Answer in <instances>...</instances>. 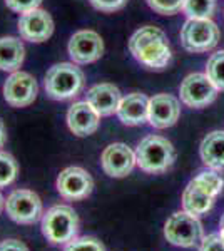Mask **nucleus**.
Masks as SVG:
<instances>
[{
    "label": "nucleus",
    "instance_id": "nucleus-25",
    "mask_svg": "<svg viewBox=\"0 0 224 251\" xmlns=\"http://www.w3.org/2000/svg\"><path fill=\"white\" fill-rule=\"evenodd\" d=\"M64 251H105V246L94 236H77L64 245Z\"/></svg>",
    "mask_w": 224,
    "mask_h": 251
},
{
    "label": "nucleus",
    "instance_id": "nucleus-13",
    "mask_svg": "<svg viewBox=\"0 0 224 251\" xmlns=\"http://www.w3.org/2000/svg\"><path fill=\"white\" fill-rule=\"evenodd\" d=\"M136 164V151H132L124 143L109 144L100 154V166L104 173L111 177H125L132 173Z\"/></svg>",
    "mask_w": 224,
    "mask_h": 251
},
{
    "label": "nucleus",
    "instance_id": "nucleus-12",
    "mask_svg": "<svg viewBox=\"0 0 224 251\" xmlns=\"http://www.w3.org/2000/svg\"><path fill=\"white\" fill-rule=\"evenodd\" d=\"M17 30L22 40L32 44L46 42L54 34V19L44 9H34L25 14H20L17 22Z\"/></svg>",
    "mask_w": 224,
    "mask_h": 251
},
{
    "label": "nucleus",
    "instance_id": "nucleus-21",
    "mask_svg": "<svg viewBox=\"0 0 224 251\" xmlns=\"http://www.w3.org/2000/svg\"><path fill=\"white\" fill-rule=\"evenodd\" d=\"M189 184H193L194 188L209 194V196L218 198L224 188V179L216 169H207V171H201L198 176H194L189 181Z\"/></svg>",
    "mask_w": 224,
    "mask_h": 251
},
{
    "label": "nucleus",
    "instance_id": "nucleus-14",
    "mask_svg": "<svg viewBox=\"0 0 224 251\" xmlns=\"http://www.w3.org/2000/svg\"><path fill=\"white\" fill-rule=\"evenodd\" d=\"M66 121L72 134L77 137H87L99 129L100 114L87 100H77L69 107Z\"/></svg>",
    "mask_w": 224,
    "mask_h": 251
},
{
    "label": "nucleus",
    "instance_id": "nucleus-15",
    "mask_svg": "<svg viewBox=\"0 0 224 251\" xmlns=\"http://www.w3.org/2000/svg\"><path fill=\"white\" fill-rule=\"evenodd\" d=\"M181 116L179 100L171 94H156L149 99V124L156 129H168Z\"/></svg>",
    "mask_w": 224,
    "mask_h": 251
},
{
    "label": "nucleus",
    "instance_id": "nucleus-8",
    "mask_svg": "<svg viewBox=\"0 0 224 251\" xmlns=\"http://www.w3.org/2000/svg\"><path fill=\"white\" fill-rule=\"evenodd\" d=\"M55 189L66 201H82L92 194L94 179L80 166H69L57 176Z\"/></svg>",
    "mask_w": 224,
    "mask_h": 251
},
{
    "label": "nucleus",
    "instance_id": "nucleus-2",
    "mask_svg": "<svg viewBox=\"0 0 224 251\" xmlns=\"http://www.w3.org/2000/svg\"><path fill=\"white\" fill-rule=\"evenodd\" d=\"M85 75L74 62L54 64L44 77L46 94L54 100H71L82 92Z\"/></svg>",
    "mask_w": 224,
    "mask_h": 251
},
{
    "label": "nucleus",
    "instance_id": "nucleus-29",
    "mask_svg": "<svg viewBox=\"0 0 224 251\" xmlns=\"http://www.w3.org/2000/svg\"><path fill=\"white\" fill-rule=\"evenodd\" d=\"M199 251H224V241H223V238L219 236V233L202 236Z\"/></svg>",
    "mask_w": 224,
    "mask_h": 251
},
{
    "label": "nucleus",
    "instance_id": "nucleus-11",
    "mask_svg": "<svg viewBox=\"0 0 224 251\" xmlns=\"http://www.w3.org/2000/svg\"><path fill=\"white\" fill-rule=\"evenodd\" d=\"M219 89L214 86L213 80L207 77V74H189L181 82L179 87V96L181 100L187 107L202 109L213 104L218 97Z\"/></svg>",
    "mask_w": 224,
    "mask_h": 251
},
{
    "label": "nucleus",
    "instance_id": "nucleus-23",
    "mask_svg": "<svg viewBox=\"0 0 224 251\" xmlns=\"http://www.w3.org/2000/svg\"><path fill=\"white\" fill-rule=\"evenodd\" d=\"M189 19H211L216 10L214 0H186L184 9Z\"/></svg>",
    "mask_w": 224,
    "mask_h": 251
},
{
    "label": "nucleus",
    "instance_id": "nucleus-27",
    "mask_svg": "<svg viewBox=\"0 0 224 251\" xmlns=\"http://www.w3.org/2000/svg\"><path fill=\"white\" fill-rule=\"evenodd\" d=\"M42 2L44 0H5V5L9 7L12 12L25 14V12H28V10L39 9Z\"/></svg>",
    "mask_w": 224,
    "mask_h": 251
},
{
    "label": "nucleus",
    "instance_id": "nucleus-31",
    "mask_svg": "<svg viewBox=\"0 0 224 251\" xmlns=\"http://www.w3.org/2000/svg\"><path fill=\"white\" fill-rule=\"evenodd\" d=\"M7 143V129H5V124L3 121L0 119V148H3Z\"/></svg>",
    "mask_w": 224,
    "mask_h": 251
},
{
    "label": "nucleus",
    "instance_id": "nucleus-19",
    "mask_svg": "<svg viewBox=\"0 0 224 251\" xmlns=\"http://www.w3.org/2000/svg\"><path fill=\"white\" fill-rule=\"evenodd\" d=\"M201 159L207 168L221 171L224 169V131L209 132L199 148Z\"/></svg>",
    "mask_w": 224,
    "mask_h": 251
},
{
    "label": "nucleus",
    "instance_id": "nucleus-22",
    "mask_svg": "<svg viewBox=\"0 0 224 251\" xmlns=\"http://www.w3.org/2000/svg\"><path fill=\"white\" fill-rule=\"evenodd\" d=\"M19 164L15 157L5 151H0V188H7L17 179Z\"/></svg>",
    "mask_w": 224,
    "mask_h": 251
},
{
    "label": "nucleus",
    "instance_id": "nucleus-30",
    "mask_svg": "<svg viewBox=\"0 0 224 251\" xmlns=\"http://www.w3.org/2000/svg\"><path fill=\"white\" fill-rule=\"evenodd\" d=\"M0 251H30L27 245L15 238H9V240L0 241Z\"/></svg>",
    "mask_w": 224,
    "mask_h": 251
},
{
    "label": "nucleus",
    "instance_id": "nucleus-16",
    "mask_svg": "<svg viewBox=\"0 0 224 251\" xmlns=\"http://www.w3.org/2000/svg\"><path fill=\"white\" fill-rule=\"evenodd\" d=\"M116 114L125 126H142L149 123V97L142 92H131L124 96Z\"/></svg>",
    "mask_w": 224,
    "mask_h": 251
},
{
    "label": "nucleus",
    "instance_id": "nucleus-26",
    "mask_svg": "<svg viewBox=\"0 0 224 251\" xmlns=\"http://www.w3.org/2000/svg\"><path fill=\"white\" fill-rule=\"evenodd\" d=\"M154 12L161 15H174L184 9L186 0H146Z\"/></svg>",
    "mask_w": 224,
    "mask_h": 251
},
{
    "label": "nucleus",
    "instance_id": "nucleus-10",
    "mask_svg": "<svg viewBox=\"0 0 224 251\" xmlns=\"http://www.w3.org/2000/svg\"><path fill=\"white\" fill-rule=\"evenodd\" d=\"M67 54L77 66H85L99 60L104 54V40L96 30L82 29L72 34L67 44Z\"/></svg>",
    "mask_w": 224,
    "mask_h": 251
},
{
    "label": "nucleus",
    "instance_id": "nucleus-3",
    "mask_svg": "<svg viewBox=\"0 0 224 251\" xmlns=\"http://www.w3.org/2000/svg\"><path fill=\"white\" fill-rule=\"evenodd\" d=\"M79 216L69 204H54L44 213L40 229L44 238L54 246L67 245L79 234Z\"/></svg>",
    "mask_w": 224,
    "mask_h": 251
},
{
    "label": "nucleus",
    "instance_id": "nucleus-20",
    "mask_svg": "<svg viewBox=\"0 0 224 251\" xmlns=\"http://www.w3.org/2000/svg\"><path fill=\"white\" fill-rule=\"evenodd\" d=\"M216 198L199 191L193 184H187L182 193V211L193 214L196 218H201L202 214L209 213L214 206Z\"/></svg>",
    "mask_w": 224,
    "mask_h": 251
},
{
    "label": "nucleus",
    "instance_id": "nucleus-9",
    "mask_svg": "<svg viewBox=\"0 0 224 251\" xmlns=\"http://www.w3.org/2000/svg\"><path fill=\"white\" fill-rule=\"evenodd\" d=\"M3 99L12 107H27L34 104L39 94V84L32 74L25 71L10 72L3 82Z\"/></svg>",
    "mask_w": 224,
    "mask_h": 251
},
{
    "label": "nucleus",
    "instance_id": "nucleus-18",
    "mask_svg": "<svg viewBox=\"0 0 224 251\" xmlns=\"http://www.w3.org/2000/svg\"><path fill=\"white\" fill-rule=\"evenodd\" d=\"M20 39L22 37H15V35L0 37V71H20L25 60V46Z\"/></svg>",
    "mask_w": 224,
    "mask_h": 251
},
{
    "label": "nucleus",
    "instance_id": "nucleus-5",
    "mask_svg": "<svg viewBox=\"0 0 224 251\" xmlns=\"http://www.w3.org/2000/svg\"><path fill=\"white\" fill-rule=\"evenodd\" d=\"M221 32L211 19H187L181 29V44L187 52L204 54L218 46Z\"/></svg>",
    "mask_w": 224,
    "mask_h": 251
},
{
    "label": "nucleus",
    "instance_id": "nucleus-4",
    "mask_svg": "<svg viewBox=\"0 0 224 251\" xmlns=\"http://www.w3.org/2000/svg\"><path fill=\"white\" fill-rule=\"evenodd\" d=\"M136 159L141 171L149 174L166 173L176 161V149L162 136L150 134L137 144Z\"/></svg>",
    "mask_w": 224,
    "mask_h": 251
},
{
    "label": "nucleus",
    "instance_id": "nucleus-1",
    "mask_svg": "<svg viewBox=\"0 0 224 251\" xmlns=\"http://www.w3.org/2000/svg\"><path fill=\"white\" fill-rule=\"evenodd\" d=\"M129 50L137 62L150 71H162L173 59L168 35L154 25H144L134 32L129 39Z\"/></svg>",
    "mask_w": 224,
    "mask_h": 251
},
{
    "label": "nucleus",
    "instance_id": "nucleus-17",
    "mask_svg": "<svg viewBox=\"0 0 224 251\" xmlns=\"http://www.w3.org/2000/svg\"><path fill=\"white\" fill-rule=\"evenodd\" d=\"M121 91L114 84L109 82L96 84L85 94V100L99 112L100 117L116 114L117 107L121 104Z\"/></svg>",
    "mask_w": 224,
    "mask_h": 251
},
{
    "label": "nucleus",
    "instance_id": "nucleus-28",
    "mask_svg": "<svg viewBox=\"0 0 224 251\" xmlns=\"http://www.w3.org/2000/svg\"><path fill=\"white\" fill-rule=\"evenodd\" d=\"M94 9L105 12V14H111V12L121 10L122 7L127 3V0H89Z\"/></svg>",
    "mask_w": 224,
    "mask_h": 251
},
{
    "label": "nucleus",
    "instance_id": "nucleus-24",
    "mask_svg": "<svg viewBox=\"0 0 224 251\" xmlns=\"http://www.w3.org/2000/svg\"><path fill=\"white\" fill-rule=\"evenodd\" d=\"M206 74L219 91H224V50L211 55L206 66Z\"/></svg>",
    "mask_w": 224,
    "mask_h": 251
},
{
    "label": "nucleus",
    "instance_id": "nucleus-6",
    "mask_svg": "<svg viewBox=\"0 0 224 251\" xmlns=\"http://www.w3.org/2000/svg\"><path fill=\"white\" fill-rule=\"evenodd\" d=\"M7 216L17 225H34L44 216L42 200L32 189H14L5 200Z\"/></svg>",
    "mask_w": 224,
    "mask_h": 251
},
{
    "label": "nucleus",
    "instance_id": "nucleus-32",
    "mask_svg": "<svg viewBox=\"0 0 224 251\" xmlns=\"http://www.w3.org/2000/svg\"><path fill=\"white\" fill-rule=\"evenodd\" d=\"M219 236H221L224 241V214L221 216V223H219Z\"/></svg>",
    "mask_w": 224,
    "mask_h": 251
},
{
    "label": "nucleus",
    "instance_id": "nucleus-33",
    "mask_svg": "<svg viewBox=\"0 0 224 251\" xmlns=\"http://www.w3.org/2000/svg\"><path fill=\"white\" fill-rule=\"evenodd\" d=\"M2 209H5V198H3L2 193H0V213H2Z\"/></svg>",
    "mask_w": 224,
    "mask_h": 251
},
{
    "label": "nucleus",
    "instance_id": "nucleus-7",
    "mask_svg": "<svg viewBox=\"0 0 224 251\" xmlns=\"http://www.w3.org/2000/svg\"><path fill=\"white\" fill-rule=\"evenodd\" d=\"M164 236L171 245L179 248H193L202 240V225L199 218L186 211L171 214L164 225Z\"/></svg>",
    "mask_w": 224,
    "mask_h": 251
}]
</instances>
